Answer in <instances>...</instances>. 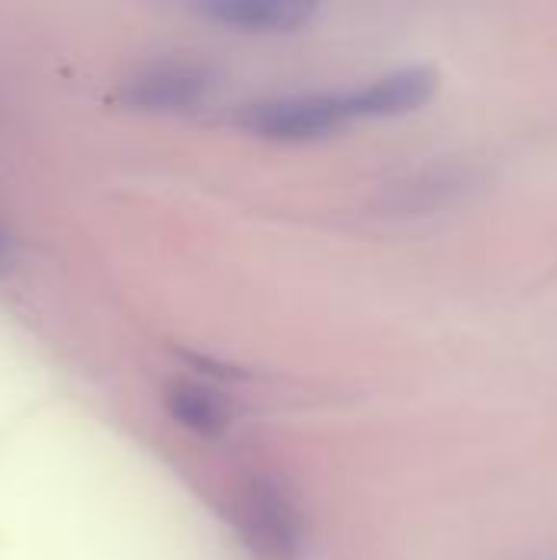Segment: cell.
Returning a JSON list of instances; mask_svg holds the SVG:
<instances>
[{
	"instance_id": "52a82bcc",
	"label": "cell",
	"mask_w": 557,
	"mask_h": 560,
	"mask_svg": "<svg viewBox=\"0 0 557 560\" xmlns=\"http://www.w3.org/2000/svg\"><path fill=\"white\" fill-rule=\"evenodd\" d=\"M3 259H7V240H3V233H0V266H3Z\"/></svg>"
},
{
	"instance_id": "6da1fadb",
	"label": "cell",
	"mask_w": 557,
	"mask_h": 560,
	"mask_svg": "<svg viewBox=\"0 0 557 560\" xmlns=\"http://www.w3.org/2000/svg\"><path fill=\"white\" fill-rule=\"evenodd\" d=\"M341 121H351L345 95L272 98V102H256L243 115L246 128H253L256 135H266V138H279V141H305V138L332 131Z\"/></svg>"
},
{
	"instance_id": "8992f818",
	"label": "cell",
	"mask_w": 557,
	"mask_h": 560,
	"mask_svg": "<svg viewBox=\"0 0 557 560\" xmlns=\"http://www.w3.org/2000/svg\"><path fill=\"white\" fill-rule=\"evenodd\" d=\"M246 499H250V522L263 535V541L276 548L295 545V515L286 495L272 482H253Z\"/></svg>"
},
{
	"instance_id": "277c9868",
	"label": "cell",
	"mask_w": 557,
	"mask_h": 560,
	"mask_svg": "<svg viewBox=\"0 0 557 560\" xmlns=\"http://www.w3.org/2000/svg\"><path fill=\"white\" fill-rule=\"evenodd\" d=\"M204 13L240 30L286 33L305 26L318 13V7L305 0H213L204 3Z\"/></svg>"
},
{
	"instance_id": "5b68a950",
	"label": "cell",
	"mask_w": 557,
	"mask_h": 560,
	"mask_svg": "<svg viewBox=\"0 0 557 560\" xmlns=\"http://www.w3.org/2000/svg\"><path fill=\"white\" fill-rule=\"evenodd\" d=\"M164 400H167V413L197 436L217 440L230 427V410H227L223 397H217L213 390H207L200 384H187V381L171 384Z\"/></svg>"
},
{
	"instance_id": "3957f363",
	"label": "cell",
	"mask_w": 557,
	"mask_h": 560,
	"mask_svg": "<svg viewBox=\"0 0 557 560\" xmlns=\"http://www.w3.org/2000/svg\"><path fill=\"white\" fill-rule=\"evenodd\" d=\"M207 92V72L190 62H161L128 85V102L138 108H190Z\"/></svg>"
},
{
	"instance_id": "7a4b0ae2",
	"label": "cell",
	"mask_w": 557,
	"mask_h": 560,
	"mask_svg": "<svg viewBox=\"0 0 557 560\" xmlns=\"http://www.w3.org/2000/svg\"><path fill=\"white\" fill-rule=\"evenodd\" d=\"M433 92H437V72L430 66H410L358 92H348L345 98L351 118H384V115H404L420 108Z\"/></svg>"
}]
</instances>
